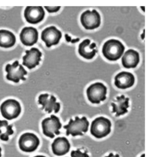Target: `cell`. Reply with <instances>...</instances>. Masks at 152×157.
<instances>
[{"label":"cell","instance_id":"cell-22","mask_svg":"<svg viewBox=\"0 0 152 157\" xmlns=\"http://www.w3.org/2000/svg\"><path fill=\"white\" fill-rule=\"evenodd\" d=\"M72 157H89L86 152H82L80 149L76 151H72L71 153Z\"/></svg>","mask_w":152,"mask_h":157},{"label":"cell","instance_id":"cell-9","mask_svg":"<svg viewBox=\"0 0 152 157\" xmlns=\"http://www.w3.org/2000/svg\"><path fill=\"white\" fill-rule=\"evenodd\" d=\"M40 141L37 136L33 133H26L23 134L20 139L19 144L20 149L25 152L34 151L38 147Z\"/></svg>","mask_w":152,"mask_h":157},{"label":"cell","instance_id":"cell-17","mask_svg":"<svg viewBox=\"0 0 152 157\" xmlns=\"http://www.w3.org/2000/svg\"><path fill=\"white\" fill-rule=\"evenodd\" d=\"M140 62V56L137 51L133 49L127 50L122 58V63L124 68H134Z\"/></svg>","mask_w":152,"mask_h":157},{"label":"cell","instance_id":"cell-1","mask_svg":"<svg viewBox=\"0 0 152 157\" xmlns=\"http://www.w3.org/2000/svg\"><path fill=\"white\" fill-rule=\"evenodd\" d=\"M125 50L123 44L116 39L106 41L103 45L102 53L110 61H116L121 57Z\"/></svg>","mask_w":152,"mask_h":157},{"label":"cell","instance_id":"cell-23","mask_svg":"<svg viewBox=\"0 0 152 157\" xmlns=\"http://www.w3.org/2000/svg\"><path fill=\"white\" fill-rule=\"evenodd\" d=\"M45 9L50 13L58 12L61 9V7H45Z\"/></svg>","mask_w":152,"mask_h":157},{"label":"cell","instance_id":"cell-20","mask_svg":"<svg viewBox=\"0 0 152 157\" xmlns=\"http://www.w3.org/2000/svg\"><path fill=\"white\" fill-rule=\"evenodd\" d=\"M15 35L10 31L0 30V47L4 48L12 47L16 43Z\"/></svg>","mask_w":152,"mask_h":157},{"label":"cell","instance_id":"cell-25","mask_svg":"<svg viewBox=\"0 0 152 157\" xmlns=\"http://www.w3.org/2000/svg\"><path fill=\"white\" fill-rule=\"evenodd\" d=\"M34 157H46L44 156H41V155H38V156H35Z\"/></svg>","mask_w":152,"mask_h":157},{"label":"cell","instance_id":"cell-2","mask_svg":"<svg viewBox=\"0 0 152 157\" xmlns=\"http://www.w3.org/2000/svg\"><path fill=\"white\" fill-rule=\"evenodd\" d=\"M89 123L86 117H83L79 118L75 117L74 120L70 119L69 124L64 126L66 130V134L67 136L71 135L73 136H83V133L88 131Z\"/></svg>","mask_w":152,"mask_h":157},{"label":"cell","instance_id":"cell-7","mask_svg":"<svg viewBox=\"0 0 152 157\" xmlns=\"http://www.w3.org/2000/svg\"><path fill=\"white\" fill-rule=\"evenodd\" d=\"M5 70L7 73L6 78L8 80L18 83L20 80L23 81L26 80L24 76L27 75V71L17 60L14 61L13 64H7Z\"/></svg>","mask_w":152,"mask_h":157},{"label":"cell","instance_id":"cell-13","mask_svg":"<svg viewBox=\"0 0 152 157\" xmlns=\"http://www.w3.org/2000/svg\"><path fill=\"white\" fill-rule=\"evenodd\" d=\"M26 55L23 57V65L32 69L39 64L42 56V53L39 49L35 48H31L29 50L26 51Z\"/></svg>","mask_w":152,"mask_h":157},{"label":"cell","instance_id":"cell-26","mask_svg":"<svg viewBox=\"0 0 152 157\" xmlns=\"http://www.w3.org/2000/svg\"><path fill=\"white\" fill-rule=\"evenodd\" d=\"M1 151H2V149L0 147V157H1L2 154H1Z\"/></svg>","mask_w":152,"mask_h":157},{"label":"cell","instance_id":"cell-27","mask_svg":"<svg viewBox=\"0 0 152 157\" xmlns=\"http://www.w3.org/2000/svg\"><path fill=\"white\" fill-rule=\"evenodd\" d=\"M140 157H145V154H143Z\"/></svg>","mask_w":152,"mask_h":157},{"label":"cell","instance_id":"cell-11","mask_svg":"<svg viewBox=\"0 0 152 157\" xmlns=\"http://www.w3.org/2000/svg\"><path fill=\"white\" fill-rule=\"evenodd\" d=\"M38 103L42 105V109L50 113L53 111L55 113H58L60 109V104L57 102V99L52 95L45 94L39 95L38 97Z\"/></svg>","mask_w":152,"mask_h":157},{"label":"cell","instance_id":"cell-19","mask_svg":"<svg viewBox=\"0 0 152 157\" xmlns=\"http://www.w3.org/2000/svg\"><path fill=\"white\" fill-rule=\"evenodd\" d=\"M129 99L125 97L124 95L118 96L116 100L111 103L112 112L116 113V116L118 117L128 113L129 107Z\"/></svg>","mask_w":152,"mask_h":157},{"label":"cell","instance_id":"cell-15","mask_svg":"<svg viewBox=\"0 0 152 157\" xmlns=\"http://www.w3.org/2000/svg\"><path fill=\"white\" fill-rule=\"evenodd\" d=\"M135 78L133 74L127 71H122L116 75L115 78V85L120 89H126L133 86Z\"/></svg>","mask_w":152,"mask_h":157},{"label":"cell","instance_id":"cell-16","mask_svg":"<svg viewBox=\"0 0 152 157\" xmlns=\"http://www.w3.org/2000/svg\"><path fill=\"white\" fill-rule=\"evenodd\" d=\"M96 47V45L94 43L91 44L89 39H86L79 44L78 52L80 56L84 58L91 59L95 56L97 52Z\"/></svg>","mask_w":152,"mask_h":157},{"label":"cell","instance_id":"cell-3","mask_svg":"<svg viewBox=\"0 0 152 157\" xmlns=\"http://www.w3.org/2000/svg\"><path fill=\"white\" fill-rule=\"evenodd\" d=\"M111 126V122L108 119L100 117L92 122L91 133L96 138H102L110 134Z\"/></svg>","mask_w":152,"mask_h":157},{"label":"cell","instance_id":"cell-24","mask_svg":"<svg viewBox=\"0 0 152 157\" xmlns=\"http://www.w3.org/2000/svg\"><path fill=\"white\" fill-rule=\"evenodd\" d=\"M119 157V156L118 154H116V155H114L112 153H110L109 155L106 157Z\"/></svg>","mask_w":152,"mask_h":157},{"label":"cell","instance_id":"cell-6","mask_svg":"<svg viewBox=\"0 0 152 157\" xmlns=\"http://www.w3.org/2000/svg\"><path fill=\"white\" fill-rule=\"evenodd\" d=\"M62 126L58 117L54 115L44 119L42 122L43 133L50 138L55 137V135L60 134L59 129L61 128Z\"/></svg>","mask_w":152,"mask_h":157},{"label":"cell","instance_id":"cell-8","mask_svg":"<svg viewBox=\"0 0 152 157\" xmlns=\"http://www.w3.org/2000/svg\"><path fill=\"white\" fill-rule=\"evenodd\" d=\"M81 22L86 30H94L100 26L101 17L95 10H86L81 15Z\"/></svg>","mask_w":152,"mask_h":157},{"label":"cell","instance_id":"cell-18","mask_svg":"<svg viewBox=\"0 0 152 157\" xmlns=\"http://www.w3.org/2000/svg\"><path fill=\"white\" fill-rule=\"evenodd\" d=\"M52 151L57 156H62L70 151V145L65 137H58L53 141L51 145Z\"/></svg>","mask_w":152,"mask_h":157},{"label":"cell","instance_id":"cell-5","mask_svg":"<svg viewBox=\"0 0 152 157\" xmlns=\"http://www.w3.org/2000/svg\"><path fill=\"white\" fill-rule=\"evenodd\" d=\"M107 88L101 82H96L90 85L86 90L88 100L93 104H99L106 98Z\"/></svg>","mask_w":152,"mask_h":157},{"label":"cell","instance_id":"cell-14","mask_svg":"<svg viewBox=\"0 0 152 157\" xmlns=\"http://www.w3.org/2000/svg\"><path fill=\"white\" fill-rule=\"evenodd\" d=\"M38 36L37 30L33 27H25L20 35L21 42L26 46H31L36 44L38 40Z\"/></svg>","mask_w":152,"mask_h":157},{"label":"cell","instance_id":"cell-10","mask_svg":"<svg viewBox=\"0 0 152 157\" xmlns=\"http://www.w3.org/2000/svg\"><path fill=\"white\" fill-rule=\"evenodd\" d=\"M62 37L61 32L54 26L47 27L41 33V39L48 48L58 44Z\"/></svg>","mask_w":152,"mask_h":157},{"label":"cell","instance_id":"cell-12","mask_svg":"<svg viewBox=\"0 0 152 157\" xmlns=\"http://www.w3.org/2000/svg\"><path fill=\"white\" fill-rule=\"evenodd\" d=\"M45 11L42 7H28L26 8L24 17L27 22L32 24L39 23L44 20Z\"/></svg>","mask_w":152,"mask_h":157},{"label":"cell","instance_id":"cell-4","mask_svg":"<svg viewBox=\"0 0 152 157\" xmlns=\"http://www.w3.org/2000/svg\"><path fill=\"white\" fill-rule=\"evenodd\" d=\"M0 110L3 117L11 120L19 116L22 112V107L18 101L14 99H9L2 104Z\"/></svg>","mask_w":152,"mask_h":157},{"label":"cell","instance_id":"cell-21","mask_svg":"<svg viewBox=\"0 0 152 157\" xmlns=\"http://www.w3.org/2000/svg\"><path fill=\"white\" fill-rule=\"evenodd\" d=\"M12 127V125H9L6 120H0V139L3 141L9 140V136L14 133Z\"/></svg>","mask_w":152,"mask_h":157}]
</instances>
